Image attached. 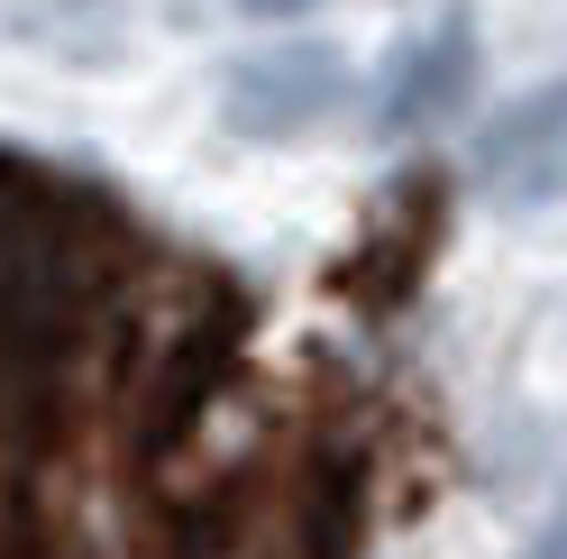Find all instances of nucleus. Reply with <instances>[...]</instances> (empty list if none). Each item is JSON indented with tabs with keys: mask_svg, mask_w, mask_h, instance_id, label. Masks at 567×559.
<instances>
[{
	"mask_svg": "<svg viewBox=\"0 0 567 559\" xmlns=\"http://www.w3.org/2000/svg\"><path fill=\"white\" fill-rule=\"evenodd\" d=\"M238 10H257V19H302L311 0H238Z\"/></svg>",
	"mask_w": 567,
	"mask_h": 559,
	"instance_id": "423d86ee",
	"label": "nucleus"
},
{
	"mask_svg": "<svg viewBox=\"0 0 567 559\" xmlns=\"http://www.w3.org/2000/svg\"><path fill=\"white\" fill-rule=\"evenodd\" d=\"M476 184H485V193H504V202L567 193V83L513 101V111L476 138Z\"/></svg>",
	"mask_w": 567,
	"mask_h": 559,
	"instance_id": "f03ea898",
	"label": "nucleus"
},
{
	"mask_svg": "<svg viewBox=\"0 0 567 559\" xmlns=\"http://www.w3.org/2000/svg\"><path fill=\"white\" fill-rule=\"evenodd\" d=\"M348 92V64L321 38H293V47H266V55H238L229 83H220V120L238 138H302L321 111H339Z\"/></svg>",
	"mask_w": 567,
	"mask_h": 559,
	"instance_id": "f257e3e1",
	"label": "nucleus"
},
{
	"mask_svg": "<svg viewBox=\"0 0 567 559\" xmlns=\"http://www.w3.org/2000/svg\"><path fill=\"white\" fill-rule=\"evenodd\" d=\"M220 358H229V312L193 322L184 339L165 348V376H156V431H165V440L202 413V395H210V386H220Z\"/></svg>",
	"mask_w": 567,
	"mask_h": 559,
	"instance_id": "20e7f679",
	"label": "nucleus"
},
{
	"mask_svg": "<svg viewBox=\"0 0 567 559\" xmlns=\"http://www.w3.org/2000/svg\"><path fill=\"white\" fill-rule=\"evenodd\" d=\"M467 83H476V38H467V19H449V28H431V38L394 64V83H384V129L449 120L457 101H467Z\"/></svg>",
	"mask_w": 567,
	"mask_h": 559,
	"instance_id": "7ed1b4c3",
	"label": "nucleus"
},
{
	"mask_svg": "<svg viewBox=\"0 0 567 559\" xmlns=\"http://www.w3.org/2000/svg\"><path fill=\"white\" fill-rule=\"evenodd\" d=\"M522 559H567V496H558V514L540 522V541H530Z\"/></svg>",
	"mask_w": 567,
	"mask_h": 559,
	"instance_id": "39448f33",
	"label": "nucleus"
}]
</instances>
